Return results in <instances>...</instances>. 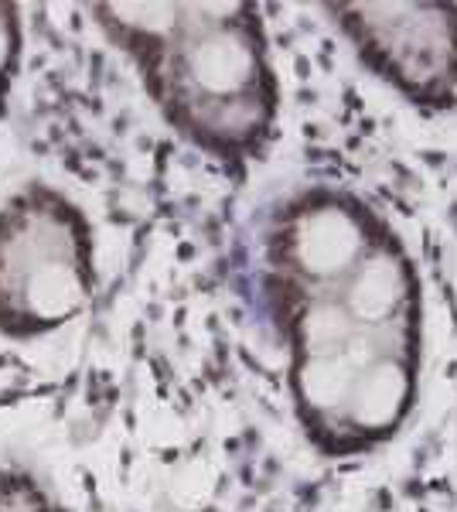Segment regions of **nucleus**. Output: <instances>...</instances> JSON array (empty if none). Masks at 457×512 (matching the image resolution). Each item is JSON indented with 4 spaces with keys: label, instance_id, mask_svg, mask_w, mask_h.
Masks as SVG:
<instances>
[{
    "label": "nucleus",
    "instance_id": "obj_2",
    "mask_svg": "<svg viewBox=\"0 0 457 512\" xmlns=\"http://www.w3.org/2000/svg\"><path fill=\"white\" fill-rule=\"evenodd\" d=\"M96 31L134 65L164 123L232 175L280 130V79L256 4H89Z\"/></svg>",
    "mask_w": 457,
    "mask_h": 512
},
{
    "label": "nucleus",
    "instance_id": "obj_5",
    "mask_svg": "<svg viewBox=\"0 0 457 512\" xmlns=\"http://www.w3.org/2000/svg\"><path fill=\"white\" fill-rule=\"evenodd\" d=\"M24 62V21L18 4H0V123L11 106L14 82Z\"/></svg>",
    "mask_w": 457,
    "mask_h": 512
},
{
    "label": "nucleus",
    "instance_id": "obj_1",
    "mask_svg": "<svg viewBox=\"0 0 457 512\" xmlns=\"http://www.w3.org/2000/svg\"><path fill=\"white\" fill-rule=\"evenodd\" d=\"M260 280L307 441L324 458L393 441L423 355V284L400 233L348 188H297L263 222Z\"/></svg>",
    "mask_w": 457,
    "mask_h": 512
},
{
    "label": "nucleus",
    "instance_id": "obj_4",
    "mask_svg": "<svg viewBox=\"0 0 457 512\" xmlns=\"http://www.w3.org/2000/svg\"><path fill=\"white\" fill-rule=\"evenodd\" d=\"M365 69L423 113L457 110V4H324Z\"/></svg>",
    "mask_w": 457,
    "mask_h": 512
},
{
    "label": "nucleus",
    "instance_id": "obj_3",
    "mask_svg": "<svg viewBox=\"0 0 457 512\" xmlns=\"http://www.w3.org/2000/svg\"><path fill=\"white\" fill-rule=\"evenodd\" d=\"M96 294V233L82 205L48 181L0 202V335L48 338L86 315Z\"/></svg>",
    "mask_w": 457,
    "mask_h": 512
}]
</instances>
